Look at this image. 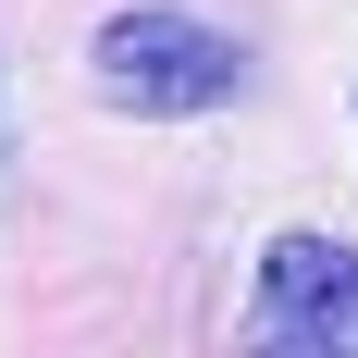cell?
<instances>
[{"label": "cell", "instance_id": "obj_1", "mask_svg": "<svg viewBox=\"0 0 358 358\" xmlns=\"http://www.w3.org/2000/svg\"><path fill=\"white\" fill-rule=\"evenodd\" d=\"M87 87L136 124H198L248 87V37L210 25V13H173V0H136L87 37Z\"/></svg>", "mask_w": 358, "mask_h": 358}, {"label": "cell", "instance_id": "obj_2", "mask_svg": "<svg viewBox=\"0 0 358 358\" xmlns=\"http://www.w3.org/2000/svg\"><path fill=\"white\" fill-rule=\"evenodd\" d=\"M235 358H358V248L346 235H272L259 248Z\"/></svg>", "mask_w": 358, "mask_h": 358}]
</instances>
